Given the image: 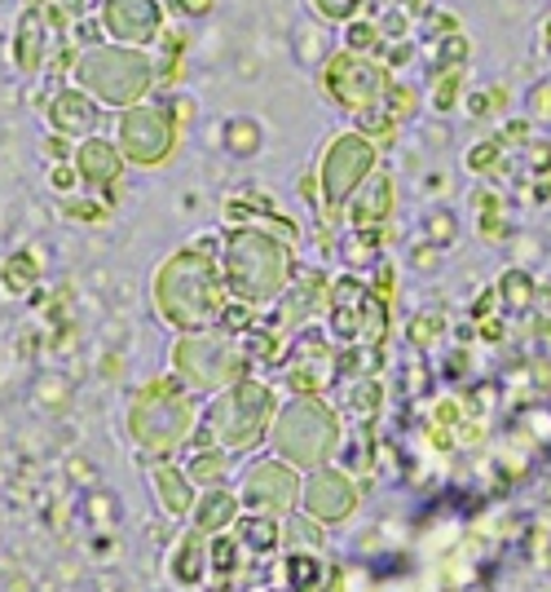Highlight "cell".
Segmentation results:
<instances>
[{"label":"cell","instance_id":"31","mask_svg":"<svg viewBox=\"0 0 551 592\" xmlns=\"http://www.w3.org/2000/svg\"><path fill=\"white\" fill-rule=\"evenodd\" d=\"M85 517L98 526V531H111V526H119V500L106 491V487H89L85 500H80Z\"/></svg>","mask_w":551,"mask_h":592},{"label":"cell","instance_id":"7","mask_svg":"<svg viewBox=\"0 0 551 592\" xmlns=\"http://www.w3.org/2000/svg\"><path fill=\"white\" fill-rule=\"evenodd\" d=\"M252 350L243 337L226 332V327H203V332H172V350H168V371L194 389L198 399H213V393L230 389L234 380L252 376Z\"/></svg>","mask_w":551,"mask_h":592},{"label":"cell","instance_id":"39","mask_svg":"<svg viewBox=\"0 0 551 592\" xmlns=\"http://www.w3.org/2000/svg\"><path fill=\"white\" fill-rule=\"evenodd\" d=\"M433 76H437L433 106L437 111H454V102H459V72H433Z\"/></svg>","mask_w":551,"mask_h":592},{"label":"cell","instance_id":"6","mask_svg":"<svg viewBox=\"0 0 551 592\" xmlns=\"http://www.w3.org/2000/svg\"><path fill=\"white\" fill-rule=\"evenodd\" d=\"M265 451L296 465L300 474L335 465L339 451H344V416L322 399V393H292V399L279 407V416H273Z\"/></svg>","mask_w":551,"mask_h":592},{"label":"cell","instance_id":"34","mask_svg":"<svg viewBox=\"0 0 551 592\" xmlns=\"http://www.w3.org/2000/svg\"><path fill=\"white\" fill-rule=\"evenodd\" d=\"M424 235H428V243H437V248L446 252V248H454V239H459V217H454L446 204H433L428 217H424Z\"/></svg>","mask_w":551,"mask_h":592},{"label":"cell","instance_id":"9","mask_svg":"<svg viewBox=\"0 0 551 592\" xmlns=\"http://www.w3.org/2000/svg\"><path fill=\"white\" fill-rule=\"evenodd\" d=\"M318 85H322V98L344 111V115H354L362 119L367 111H380L388 89H393V72L384 67L380 58L371 53H358V49H331L326 62L318 67Z\"/></svg>","mask_w":551,"mask_h":592},{"label":"cell","instance_id":"41","mask_svg":"<svg viewBox=\"0 0 551 592\" xmlns=\"http://www.w3.org/2000/svg\"><path fill=\"white\" fill-rule=\"evenodd\" d=\"M172 5L185 14V18H208L213 14V5H217V0H172Z\"/></svg>","mask_w":551,"mask_h":592},{"label":"cell","instance_id":"32","mask_svg":"<svg viewBox=\"0 0 551 592\" xmlns=\"http://www.w3.org/2000/svg\"><path fill=\"white\" fill-rule=\"evenodd\" d=\"M292 45H296V53H300V62L305 67H322L326 62V27L322 23H309V27H296L292 32Z\"/></svg>","mask_w":551,"mask_h":592},{"label":"cell","instance_id":"1","mask_svg":"<svg viewBox=\"0 0 551 592\" xmlns=\"http://www.w3.org/2000/svg\"><path fill=\"white\" fill-rule=\"evenodd\" d=\"M230 288L221 275V243L213 235H198L194 243L168 252L151 275V310L168 332H203L221 327Z\"/></svg>","mask_w":551,"mask_h":592},{"label":"cell","instance_id":"4","mask_svg":"<svg viewBox=\"0 0 551 592\" xmlns=\"http://www.w3.org/2000/svg\"><path fill=\"white\" fill-rule=\"evenodd\" d=\"M159 80H164V62L155 58V49L93 40L80 45V53L72 58V85H80L111 115L146 102L159 89Z\"/></svg>","mask_w":551,"mask_h":592},{"label":"cell","instance_id":"18","mask_svg":"<svg viewBox=\"0 0 551 592\" xmlns=\"http://www.w3.org/2000/svg\"><path fill=\"white\" fill-rule=\"evenodd\" d=\"M146 478H151V495L159 504V513L168 521H190L194 504H198V487L194 478L185 474L181 459H146Z\"/></svg>","mask_w":551,"mask_h":592},{"label":"cell","instance_id":"16","mask_svg":"<svg viewBox=\"0 0 551 592\" xmlns=\"http://www.w3.org/2000/svg\"><path fill=\"white\" fill-rule=\"evenodd\" d=\"M326 301H331V279L322 270H296L292 288L279 297V305H269V327L283 337H296L300 327L326 318Z\"/></svg>","mask_w":551,"mask_h":592},{"label":"cell","instance_id":"12","mask_svg":"<svg viewBox=\"0 0 551 592\" xmlns=\"http://www.w3.org/2000/svg\"><path fill=\"white\" fill-rule=\"evenodd\" d=\"M239 500L243 513H269V517H292L300 508V491H305V474L279 455H256L239 474Z\"/></svg>","mask_w":551,"mask_h":592},{"label":"cell","instance_id":"37","mask_svg":"<svg viewBox=\"0 0 551 592\" xmlns=\"http://www.w3.org/2000/svg\"><path fill=\"white\" fill-rule=\"evenodd\" d=\"M499 297H503V301H512L516 310H525V305L534 301V279H529L525 270H512V275H503V284H499Z\"/></svg>","mask_w":551,"mask_h":592},{"label":"cell","instance_id":"3","mask_svg":"<svg viewBox=\"0 0 551 592\" xmlns=\"http://www.w3.org/2000/svg\"><path fill=\"white\" fill-rule=\"evenodd\" d=\"M296 270V243L265 226H234L221 239V275L234 301H247L256 310L279 305Z\"/></svg>","mask_w":551,"mask_h":592},{"label":"cell","instance_id":"17","mask_svg":"<svg viewBox=\"0 0 551 592\" xmlns=\"http://www.w3.org/2000/svg\"><path fill=\"white\" fill-rule=\"evenodd\" d=\"M44 115H49L53 138L85 142V138H93L98 128H102V115H106V111H102V106H98L80 85H62V89L49 98Z\"/></svg>","mask_w":551,"mask_h":592},{"label":"cell","instance_id":"26","mask_svg":"<svg viewBox=\"0 0 551 592\" xmlns=\"http://www.w3.org/2000/svg\"><path fill=\"white\" fill-rule=\"evenodd\" d=\"M230 451H221V446H185V474L194 478V487L198 491H208V487H226V478H230Z\"/></svg>","mask_w":551,"mask_h":592},{"label":"cell","instance_id":"15","mask_svg":"<svg viewBox=\"0 0 551 592\" xmlns=\"http://www.w3.org/2000/svg\"><path fill=\"white\" fill-rule=\"evenodd\" d=\"M331 332L318 323L300 327V332L287 341V354H283V376L296 393H326L331 380L339 376L335 367V350H331Z\"/></svg>","mask_w":551,"mask_h":592},{"label":"cell","instance_id":"23","mask_svg":"<svg viewBox=\"0 0 551 592\" xmlns=\"http://www.w3.org/2000/svg\"><path fill=\"white\" fill-rule=\"evenodd\" d=\"M243 566H247V549L239 544V536L234 531L213 536V544H208V588L213 592H230L239 583Z\"/></svg>","mask_w":551,"mask_h":592},{"label":"cell","instance_id":"28","mask_svg":"<svg viewBox=\"0 0 551 592\" xmlns=\"http://www.w3.org/2000/svg\"><path fill=\"white\" fill-rule=\"evenodd\" d=\"M283 575H287V588H292V592H322L326 557H322V553H309V549H287Z\"/></svg>","mask_w":551,"mask_h":592},{"label":"cell","instance_id":"24","mask_svg":"<svg viewBox=\"0 0 551 592\" xmlns=\"http://www.w3.org/2000/svg\"><path fill=\"white\" fill-rule=\"evenodd\" d=\"M234 536L247 549V557H279L283 553V517L269 513H243L234 521Z\"/></svg>","mask_w":551,"mask_h":592},{"label":"cell","instance_id":"11","mask_svg":"<svg viewBox=\"0 0 551 592\" xmlns=\"http://www.w3.org/2000/svg\"><path fill=\"white\" fill-rule=\"evenodd\" d=\"M326 332L335 345H384L388 341V301L375 297L371 284L358 275L331 279V301H326Z\"/></svg>","mask_w":551,"mask_h":592},{"label":"cell","instance_id":"5","mask_svg":"<svg viewBox=\"0 0 551 592\" xmlns=\"http://www.w3.org/2000/svg\"><path fill=\"white\" fill-rule=\"evenodd\" d=\"M279 407H283L279 389L252 371V376L234 380L230 389L213 393V399H203V420H198L194 442L198 446H221L230 455H252V451H260L269 442V429H273Z\"/></svg>","mask_w":551,"mask_h":592},{"label":"cell","instance_id":"8","mask_svg":"<svg viewBox=\"0 0 551 592\" xmlns=\"http://www.w3.org/2000/svg\"><path fill=\"white\" fill-rule=\"evenodd\" d=\"M380 168V147L362 134V128H344L335 134L322 155H318V209L322 217H344L354 204V194L371 181V173Z\"/></svg>","mask_w":551,"mask_h":592},{"label":"cell","instance_id":"30","mask_svg":"<svg viewBox=\"0 0 551 592\" xmlns=\"http://www.w3.org/2000/svg\"><path fill=\"white\" fill-rule=\"evenodd\" d=\"M380 248H384V230H354L339 243V256L349 266H380Z\"/></svg>","mask_w":551,"mask_h":592},{"label":"cell","instance_id":"13","mask_svg":"<svg viewBox=\"0 0 551 592\" xmlns=\"http://www.w3.org/2000/svg\"><path fill=\"white\" fill-rule=\"evenodd\" d=\"M98 36L132 49H155L168 36L164 0H98Z\"/></svg>","mask_w":551,"mask_h":592},{"label":"cell","instance_id":"40","mask_svg":"<svg viewBox=\"0 0 551 592\" xmlns=\"http://www.w3.org/2000/svg\"><path fill=\"white\" fill-rule=\"evenodd\" d=\"M410 266H420L424 275H437V266H441V248L437 243H415V252H410Z\"/></svg>","mask_w":551,"mask_h":592},{"label":"cell","instance_id":"14","mask_svg":"<svg viewBox=\"0 0 551 592\" xmlns=\"http://www.w3.org/2000/svg\"><path fill=\"white\" fill-rule=\"evenodd\" d=\"M362 504V482L354 469H344L339 459L322 469L305 474V491H300V513H309L318 526H344L354 521Z\"/></svg>","mask_w":551,"mask_h":592},{"label":"cell","instance_id":"29","mask_svg":"<svg viewBox=\"0 0 551 592\" xmlns=\"http://www.w3.org/2000/svg\"><path fill=\"white\" fill-rule=\"evenodd\" d=\"M283 549H309V553H322L326 549V526H318L309 513H292L283 517Z\"/></svg>","mask_w":551,"mask_h":592},{"label":"cell","instance_id":"2","mask_svg":"<svg viewBox=\"0 0 551 592\" xmlns=\"http://www.w3.org/2000/svg\"><path fill=\"white\" fill-rule=\"evenodd\" d=\"M198 420H203V399L194 389H185L172 371L132 389V399L124 407V433L146 459L185 455V446L198 433Z\"/></svg>","mask_w":551,"mask_h":592},{"label":"cell","instance_id":"22","mask_svg":"<svg viewBox=\"0 0 551 592\" xmlns=\"http://www.w3.org/2000/svg\"><path fill=\"white\" fill-rule=\"evenodd\" d=\"M243 517V500L239 491L230 487H208V491H198V504L190 513V526L203 536H221V531H234V521Z\"/></svg>","mask_w":551,"mask_h":592},{"label":"cell","instance_id":"33","mask_svg":"<svg viewBox=\"0 0 551 592\" xmlns=\"http://www.w3.org/2000/svg\"><path fill=\"white\" fill-rule=\"evenodd\" d=\"M349 32H344V49H358V53H371V58H380L384 53V32L375 27V18H354V23H344Z\"/></svg>","mask_w":551,"mask_h":592},{"label":"cell","instance_id":"27","mask_svg":"<svg viewBox=\"0 0 551 592\" xmlns=\"http://www.w3.org/2000/svg\"><path fill=\"white\" fill-rule=\"evenodd\" d=\"M221 151L234 160H256L265 151V124L252 115H230L221 124Z\"/></svg>","mask_w":551,"mask_h":592},{"label":"cell","instance_id":"38","mask_svg":"<svg viewBox=\"0 0 551 592\" xmlns=\"http://www.w3.org/2000/svg\"><path fill=\"white\" fill-rule=\"evenodd\" d=\"M437 341H441V318H433V314L410 318V345L428 350V345H437Z\"/></svg>","mask_w":551,"mask_h":592},{"label":"cell","instance_id":"25","mask_svg":"<svg viewBox=\"0 0 551 592\" xmlns=\"http://www.w3.org/2000/svg\"><path fill=\"white\" fill-rule=\"evenodd\" d=\"M10 53L18 62V72H40V62L49 53V18L40 10H27L14 40H10Z\"/></svg>","mask_w":551,"mask_h":592},{"label":"cell","instance_id":"35","mask_svg":"<svg viewBox=\"0 0 551 592\" xmlns=\"http://www.w3.org/2000/svg\"><path fill=\"white\" fill-rule=\"evenodd\" d=\"M309 10H313L318 23L344 27V23H354V18L367 10V0H309Z\"/></svg>","mask_w":551,"mask_h":592},{"label":"cell","instance_id":"36","mask_svg":"<svg viewBox=\"0 0 551 592\" xmlns=\"http://www.w3.org/2000/svg\"><path fill=\"white\" fill-rule=\"evenodd\" d=\"M0 284H5V292H14V297L31 292V288L40 284V275H36V266H31V252L10 256V261H5V275H0Z\"/></svg>","mask_w":551,"mask_h":592},{"label":"cell","instance_id":"42","mask_svg":"<svg viewBox=\"0 0 551 592\" xmlns=\"http://www.w3.org/2000/svg\"><path fill=\"white\" fill-rule=\"evenodd\" d=\"M534 98H551V85H542V89H534ZM534 115H542V119H551V102H542V106H534Z\"/></svg>","mask_w":551,"mask_h":592},{"label":"cell","instance_id":"21","mask_svg":"<svg viewBox=\"0 0 551 592\" xmlns=\"http://www.w3.org/2000/svg\"><path fill=\"white\" fill-rule=\"evenodd\" d=\"M72 164L80 168V181L85 186H93V190H106V186H115L119 177H124V151L111 142V138H102V134H93V138H85V142H76V151H72Z\"/></svg>","mask_w":551,"mask_h":592},{"label":"cell","instance_id":"44","mask_svg":"<svg viewBox=\"0 0 551 592\" xmlns=\"http://www.w3.org/2000/svg\"><path fill=\"white\" fill-rule=\"evenodd\" d=\"M547 49H551V27H547Z\"/></svg>","mask_w":551,"mask_h":592},{"label":"cell","instance_id":"43","mask_svg":"<svg viewBox=\"0 0 551 592\" xmlns=\"http://www.w3.org/2000/svg\"><path fill=\"white\" fill-rule=\"evenodd\" d=\"M265 592H292V588H265Z\"/></svg>","mask_w":551,"mask_h":592},{"label":"cell","instance_id":"19","mask_svg":"<svg viewBox=\"0 0 551 592\" xmlns=\"http://www.w3.org/2000/svg\"><path fill=\"white\" fill-rule=\"evenodd\" d=\"M208 544L213 536L194 531V526H185V531L172 540L168 549V562H164V575L177 592H194V588H208Z\"/></svg>","mask_w":551,"mask_h":592},{"label":"cell","instance_id":"20","mask_svg":"<svg viewBox=\"0 0 551 592\" xmlns=\"http://www.w3.org/2000/svg\"><path fill=\"white\" fill-rule=\"evenodd\" d=\"M393 213H397V186H393V177L384 168H375L371 181L354 194V204H349L344 217H349L354 230H384L393 222Z\"/></svg>","mask_w":551,"mask_h":592},{"label":"cell","instance_id":"10","mask_svg":"<svg viewBox=\"0 0 551 592\" xmlns=\"http://www.w3.org/2000/svg\"><path fill=\"white\" fill-rule=\"evenodd\" d=\"M115 147L132 168H164L181 147V119L172 111V98L137 102L115 115Z\"/></svg>","mask_w":551,"mask_h":592}]
</instances>
